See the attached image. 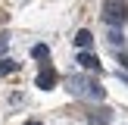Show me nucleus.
Here are the masks:
<instances>
[{
  "label": "nucleus",
  "mask_w": 128,
  "mask_h": 125,
  "mask_svg": "<svg viewBox=\"0 0 128 125\" xmlns=\"http://www.w3.org/2000/svg\"><path fill=\"white\" fill-rule=\"evenodd\" d=\"M56 84V72H53V69H41V72H38V88H41V91H50V88H53Z\"/></svg>",
  "instance_id": "obj_3"
},
{
  "label": "nucleus",
  "mask_w": 128,
  "mask_h": 125,
  "mask_svg": "<svg viewBox=\"0 0 128 125\" xmlns=\"http://www.w3.org/2000/svg\"><path fill=\"white\" fill-rule=\"evenodd\" d=\"M122 66H125V69H128V56H122Z\"/></svg>",
  "instance_id": "obj_11"
},
{
  "label": "nucleus",
  "mask_w": 128,
  "mask_h": 125,
  "mask_svg": "<svg viewBox=\"0 0 128 125\" xmlns=\"http://www.w3.org/2000/svg\"><path fill=\"white\" fill-rule=\"evenodd\" d=\"M25 125H41V122H25Z\"/></svg>",
  "instance_id": "obj_12"
},
{
  "label": "nucleus",
  "mask_w": 128,
  "mask_h": 125,
  "mask_svg": "<svg viewBox=\"0 0 128 125\" xmlns=\"http://www.w3.org/2000/svg\"><path fill=\"white\" fill-rule=\"evenodd\" d=\"M110 122H112L110 110H100V116H91V125H110Z\"/></svg>",
  "instance_id": "obj_6"
},
{
  "label": "nucleus",
  "mask_w": 128,
  "mask_h": 125,
  "mask_svg": "<svg viewBox=\"0 0 128 125\" xmlns=\"http://www.w3.org/2000/svg\"><path fill=\"white\" fill-rule=\"evenodd\" d=\"M122 41H125V38H122V31H119L116 25H112V28H110V44H112V47H119Z\"/></svg>",
  "instance_id": "obj_8"
},
{
  "label": "nucleus",
  "mask_w": 128,
  "mask_h": 125,
  "mask_svg": "<svg viewBox=\"0 0 128 125\" xmlns=\"http://www.w3.org/2000/svg\"><path fill=\"white\" fill-rule=\"evenodd\" d=\"M31 56H34V60H50L47 44H34V47H31Z\"/></svg>",
  "instance_id": "obj_7"
},
{
  "label": "nucleus",
  "mask_w": 128,
  "mask_h": 125,
  "mask_svg": "<svg viewBox=\"0 0 128 125\" xmlns=\"http://www.w3.org/2000/svg\"><path fill=\"white\" fill-rule=\"evenodd\" d=\"M78 62H81L84 69H88V72H94V69L100 72V60H97L94 53H88V50H81V53H78Z\"/></svg>",
  "instance_id": "obj_4"
},
{
  "label": "nucleus",
  "mask_w": 128,
  "mask_h": 125,
  "mask_svg": "<svg viewBox=\"0 0 128 125\" xmlns=\"http://www.w3.org/2000/svg\"><path fill=\"white\" fill-rule=\"evenodd\" d=\"M103 19H106V25H122L128 19L125 3H122V0H106V3H103Z\"/></svg>",
  "instance_id": "obj_2"
},
{
  "label": "nucleus",
  "mask_w": 128,
  "mask_h": 125,
  "mask_svg": "<svg viewBox=\"0 0 128 125\" xmlns=\"http://www.w3.org/2000/svg\"><path fill=\"white\" fill-rule=\"evenodd\" d=\"M19 69V62H12V60H0V75H6V72H16Z\"/></svg>",
  "instance_id": "obj_9"
},
{
  "label": "nucleus",
  "mask_w": 128,
  "mask_h": 125,
  "mask_svg": "<svg viewBox=\"0 0 128 125\" xmlns=\"http://www.w3.org/2000/svg\"><path fill=\"white\" fill-rule=\"evenodd\" d=\"M69 94H75V97H91V100H103L106 97V91L94 78H88V75H72V78H69Z\"/></svg>",
  "instance_id": "obj_1"
},
{
  "label": "nucleus",
  "mask_w": 128,
  "mask_h": 125,
  "mask_svg": "<svg viewBox=\"0 0 128 125\" xmlns=\"http://www.w3.org/2000/svg\"><path fill=\"white\" fill-rule=\"evenodd\" d=\"M75 44H78L81 50H88V47H91V44H94V34H91V31H88V28H81L78 34H75Z\"/></svg>",
  "instance_id": "obj_5"
},
{
  "label": "nucleus",
  "mask_w": 128,
  "mask_h": 125,
  "mask_svg": "<svg viewBox=\"0 0 128 125\" xmlns=\"http://www.w3.org/2000/svg\"><path fill=\"white\" fill-rule=\"evenodd\" d=\"M6 44H10V38H6L3 31H0V53H3V50H6Z\"/></svg>",
  "instance_id": "obj_10"
}]
</instances>
